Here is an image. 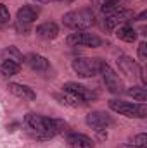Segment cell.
Wrapping results in <instances>:
<instances>
[{"label":"cell","mask_w":147,"mask_h":148,"mask_svg":"<svg viewBox=\"0 0 147 148\" xmlns=\"http://www.w3.org/2000/svg\"><path fill=\"white\" fill-rule=\"evenodd\" d=\"M132 145H137V147H146L147 145V134H137L135 138H133V143Z\"/></svg>","instance_id":"7402d4cb"},{"label":"cell","mask_w":147,"mask_h":148,"mask_svg":"<svg viewBox=\"0 0 147 148\" xmlns=\"http://www.w3.org/2000/svg\"><path fill=\"white\" fill-rule=\"evenodd\" d=\"M24 122L26 126L37 133L38 138L42 140H49V138H54L55 134L62 133V129L66 127V124L59 119H49V117H43V115H38V114H26L24 117Z\"/></svg>","instance_id":"6da1fadb"},{"label":"cell","mask_w":147,"mask_h":148,"mask_svg":"<svg viewBox=\"0 0 147 148\" xmlns=\"http://www.w3.org/2000/svg\"><path fill=\"white\" fill-rule=\"evenodd\" d=\"M101 10H102V14L107 17V16L116 14L118 10H121V7H119V2H109V3H102Z\"/></svg>","instance_id":"ffe728a7"},{"label":"cell","mask_w":147,"mask_h":148,"mask_svg":"<svg viewBox=\"0 0 147 148\" xmlns=\"http://www.w3.org/2000/svg\"><path fill=\"white\" fill-rule=\"evenodd\" d=\"M62 90H64L66 93H69V95L76 97V98H80V100L85 102V103H87V102H92V100L97 98V93H95V91H92L90 88H87V86H83V84H80V83H73V81L64 83Z\"/></svg>","instance_id":"52a82bcc"},{"label":"cell","mask_w":147,"mask_h":148,"mask_svg":"<svg viewBox=\"0 0 147 148\" xmlns=\"http://www.w3.org/2000/svg\"><path fill=\"white\" fill-rule=\"evenodd\" d=\"M85 122L90 126V127H94V129H97V131H102V129H106V127H109L111 124H112V117H111L109 114H106V112H90L87 117H85Z\"/></svg>","instance_id":"ba28073f"},{"label":"cell","mask_w":147,"mask_h":148,"mask_svg":"<svg viewBox=\"0 0 147 148\" xmlns=\"http://www.w3.org/2000/svg\"><path fill=\"white\" fill-rule=\"evenodd\" d=\"M9 91H10L12 95H16V97L23 98V100H35V98H37V93H35L30 86H26V84L10 83V84H9Z\"/></svg>","instance_id":"30bf717a"},{"label":"cell","mask_w":147,"mask_h":148,"mask_svg":"<svg viewBox=\"0 0 147 148\" xmlns=\"http://www.w3.org/2000/svg\"><path fill=\"white\" fill-rule=\"evenodd\" d=\"M109 109L116 114H121L125 117H139V119H146L147 117V105L144 102L140 103H132V102H123V100H111Z\"/></svg>","instance_id":"3957f363"},{"label":"cell","mask_w":147,"mask_h":148,"mask_svg":"<svg viewBox=\"0 0 147 148\" xmlns=\"http://www.w3.org/2000/svg\"><path fill=\"white\" fill-rule=\"evenodd\" d=\"M99 74H102V79H104V83H106V88L109 90L111 93L119 95V93L123 91V81L119 79L118 74L111 69V66L107 64V62H102Z\"/></svg>","instance_id":"8992f818"},{"label":"cell","mask_w":147,"mask_h":148,"mask_svg":"<svg viewBox=\"0 0 147 148\" xmlns=\"http://www.w3.org/2000/svg\"><path fill=\"white\" fill-rule=\"evenodd\" d=\"M66 2H73V0H66Z\"/></svg>","instance_id":"f1b7e54d"},{"label":"cell","mask_w":147,"mask_h":148,"mask_svg":"<svg viewBox=\"0 0 147 148\" xmlns=\"http://www.w3.org/2000/svg\"><path fill=\"white\" fill-rule=\"evenodd\" d=\"M26 64L33 69V71H47L49 69V60L38 53H30L26 55Z\"/></svg>","instance_id":"9a60e30c"},{"label":"cell","mask_w":147,"mask_h":148,"mask_svg":"<svg viewBox=\"0 0 147 148\" xmlns=\"http://www.w3.org/2000/svg\"><path fill=\"white\" fill-rule=\"evenodd\" d=\"M66 141H68V145H69L71 148H94V141H92L88 136L78 134V133L68 134Z\"/></svg>","instance_id":"7c38bea8"},{"label":"cell","mask_w":147,"mask_h":148,"mask_svg":"<svg viewBox=\"0 0 147 148\" xmlns=\"http://www.w3.org/2000/svg\"><path fill=\"white\" fill-rule=\"evenodd\" d=\"M10 19V14H9V9L3 5V3H0V23H7Z\"/></svg>","instance_id":"603a6c76"},{"label":"cell","mask_w":147,"mask_h":148,"mask_svg":"<svg viewBox=\"0 0 147 148\" xmlns=\"http://www.w3.org/2000/svg\"><path fill=\"white\" fill-rule=\"evenodd\" d=\"M35 2H38V3H49V2H52V0H35Z\"/></svg>","instance_id":"4316f807"},{"label":"cell","mask_w":147,"mask_h":148,"mask_svg":"<svg viewBox=\"0 0 147 148\" xmlns=\"http://www.w3.org/2000/svg\"><path fill=\"white\" fill-rule=\"evenodd\" d=\"M37 35L40 38H45V40H54L59 35V28L55 23H43L37 28Z\"/></svg>","instance_id":"5bb4252c"},{"label":"cell","mask_w":147,"mask_h":148,"mask_svg":"<svg viewBox=\"0 0 147 148\" xmlns=\"http://www.w3.org/2000/svg\"><path fill=\"white\" fill-rule=\"evenodd\" d=\"M130 19H133V12H132V10H126V9H121V10H118L116 14L107 16V17L104 19V28H106L107 31H112V29H116L119 24H123V23H126V21H130Z\"/></svg>","instance_id":"9c48e42d"},{"label":"cell","mask_w":147,"mask_h":148,"mask_svg":"<svg viewBox=\"0 0 147 148\" xmlns=\"http://www.w3.org/2000/svg\"><path fill=\"white\" fill-rule=\"evenodd\" d=\"M132 98H135L137 102H146L147 100V90L146 88H139V86H132V88H128V91H126Z\"/></svg>","instance_id":"d6986e66"},{"label":"cell","mask_w":147,"mask_h":148,"mask_svg":"<svg viewBox=\"0 0 147 148\" xmlns=\"http://www.w3.org/2000/svg\"><path fill=\"white\" fill-rule=\"evenodd\" d=\"M139 59H140V62H146L147 60V43L146 41H142L139 45Z\"/></svg>","instance_id":"44dd1931"},{"label":"cell","mask_w":147,"mask_h":148,"mask_svg":"<svg viewBox=\"0 0 147 148\" xmlns=\"http://www.w3.org/2000/svg\"><path fill=\"white\" fill-rule=\"evenodd\" d=\"M146 17H147V12H142V14H140V16L137 17V21H144Z\"/></svg>","instance_id":"d4e9b609"},{"label":"cell","mask_w":147,"mask_h":148,"mask_svg":"<svg viewBox=\"0 0 147 148\" xmlns=\"http://www.w3.org/2000/svg\"><path fill=\"white\" fill-rule=\"evenodd\" d=\"M102 3H109V2H119V0H101Z\"/></svg>","instance_id":"83f0119b"},{"label":"cell","mask_w":147,"mask_h":148,"mask_svg":"<svg viewBox=\"0 0 147 148\" xmlns=\"http://www.w3.org/2000/svg\"><path fill=\"white\" fill-rule=\"evenodd\" d=\"M19 69H21V64L17 60H12V59H5L0 64V71L3 76H14L19 73Z\"/></svg>","instance_id":"e0dca14e"},{"label":"cell","mask_w":147,"mask_h":148,"mask_svg":"<svg viewBox=\"0 0 147 148\" xmlns=\"http://www.w3.org/2000/svg\"><path fill=\"white\" fill-rule=\"evenodd\" d=\"M62 23L76 31H85L87 28H90L94 24V12L90 9H78L71 10L62 17Z\"/></svg>","instance_id":"7a4b0ae2"},{"label":"cell","mask_w":147,"mask_h":148,"mask_svg":"<svg viewBox=\"0 0 147 148\" xmlns=\"http://www.w3.org/2000/svg\"><path fill=\"white\" fill-rule=\"evenodd\" d=\"M66 43L69 47H90V48H95V47L102 45V40L97 35L88 33V31H76V33H71L66 38Z\"/></svg>","instance_id":"5b68a950"},{"label":"cell","mask_w":147,"mask_h":148,"mask_svg":"<svg viewBox=\"0 0 147 148\" xmlns=\"http://www.w3.org/2000/svg\"><path fill=\"white\" fill-rule=\"evenodd\" d=\"M38 16H40V9L35 7V5H23L21 9H17V21L19 23L30 24V23H33L37 19Z\"/></svg>","instance_id":"8fae6325"},{"label":"cell","mask_w":147,"mask_h":148,"mask_svg":"<svg viewBox=\"0 0 147 148\" xmlns=\"http://www.w3.org/2000/svg\"><path fill=\"white\" fill-rule=\"evenodd\" d=\"M121 148H146V147H137V145H132L130 143V145H125V147H121Z\"/></svg>","instance_id":"484cf974"},{"label":"cell","mask_w":147,"mask_h":148,"mask_svg":"<svg viewBox=\"0 0 147 148\" xmlns=\"http://www.w3.org/2000/svg\"><path fill=\"white\" fill-rule=\"evenodd\" d=\"M66 93V91H64ZM54 98L61 103V105H66V107H73V109H76V107H81V105H85V102H81L80 98H76V97H73V95H69V93H66V95H61V93H55L54 95Z\"/></svg>","instance_id":"2e32d148"},{"label":"cell","mask_w":147,"mask_h":148,"mask_svg":"<svg viewBox=\"0 0 147 148\" xmlns=\"http://www.w3.org/2000/svg\"><path fill=\"white\" fill-rule=\"evenodd\" d=\"M118 66H119V71L123 74H126L128 77H135L137 74L140 73V69L137 67V64L130 57H126V55H123V57L118 59Z\"/></svg>","instance_id":"4fadbf2b"},{"label":"cell","mask_w":147,"mask_h":148,"mask_svg":"<svg viewBox=\"0 0 147 148\" xmlns=\"http://www.w3.org/2000/svg\"><path fill=\"white\" fill-rule=\"evenodd\" d=\"M16 29H17V31H19V33H23V31H24V33H26V31H28V29H30V26H28V24H26V23H19V21H17V24H16Z\"/></svg>","instance_id":"cb8c5ba5"},{"label":"cell","mask_w":147,"mask_h":148,"mask_svg":"<svg viewBox=\"0 0 147 148\" xmlns=\"http://www.w3.org/2000/svg\"><path fill=\"white\" fill-rule=\"evenodd\" d=\"M104 60L101 59H92V57H80V59H74L73 60V71L81 77H94L97 76L101 71V66H102Z\"/></svg>","instance_id":"277c9868"},{"label":"cell","mask_w":147,"mask_h":148,"mask_svg":"<svg viewBox=\"0 0 147 148\" xmlns=\"http://www.w3.org/2000/svg\"><path fill=\"white\" fill-rule=\"evenodd\" d=\"M116 36L119 38V40H123V41L132 43V41L137 40V31L133 28H130V26H121V28L116 29Z\"/></svg>","instance_id":"ac0fdd59"}]
</instances>
